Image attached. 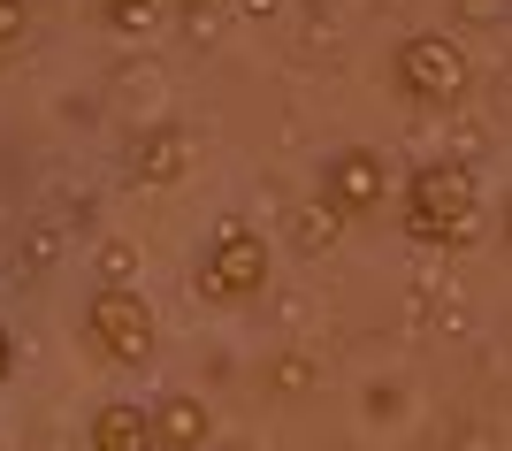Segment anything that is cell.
Instances as JSON below:
<instances>
[{
  "label": "cell",
  "mask_w": 512,
  "mask_h": 451,
  "mask_svg": "<svg viewBox=\"0 0 512 451\" xmlns=\"http://www.w3.org/2000/svg\"><path fill=\"white\" fill-rule=\"evenodd\" d=\"M390 77H398V92H406L413 108H459L467 85H474V62L451 31H413V39L398 46Z\"/></svg>",
  "instance_id": "cell-4"
},
{
  "label": "cell",
  "mask_w": 512,
  "mask_h": 451,
  "mask_svg": "<svg viewBox=\"0 0 512 451\" xmlns=\"http://www.w3.org/2000/svg\"><path fill=\"white\" fill-rule=\"evenodd\" d=\"M276 383H283V390H299V383H314V367H306V360H283V367H276Z\"/></svg>",
  "instance_id": "cell-12"
},
{
  "label": "cell",
  "mask_w": 512,
  "mask_h": 451,
  "mask_svg": "<svg viewBox=\"0 0 512 451\" xmlns=\"http://www.w3.org/2000/svg\"><path fill=\"white\" fill-rule=\"evenodd\" d=\"M23 39H31V8H23V0H0V62H16Z\"/></svg>",
  "instance_id": "cell-10"
},
{
  "label": "cell",
  "mask_w": 512,
  "mask_h": 451,
  "mask_svg": "<svg viewBox=\"0 0 512 451\" xmlns=\"http://www.w3.org/2000/svg\"><path fill=\"white\" fill-rule=\"evenodd\" d=\"M16 375V337H8V322H0V383Z\"/></svg>",
  "instance_id": "cell-13"
},
{
  "label": "cell",
  "mask_w": 512,
  "mask_h": 451,
  "mask_svg": "<svg viewBox=\"0 0 512 451\" xmlns=\"http://www.w3.org/2000/svg\"><path fill=\"white\" fill-rule=\"evenodd\" d=\"M199 291H207L214 306H245L268 291V276H276V245H268V230L245 215H222L207 230V245H199Z\"/></svg>",
  "instance_id": "cell-2"
},
{
  "label": "cell",
  "mask_w": 512,
  "mask_h": 451,
  "mask_svg": "<svg viewBox=\"0 0 512 451\" xmlns=\"http://www.w3.org/2000/svg\"><path fill=\"white\" fill-rule=\"evenodd\" d=\"M192 161H199V138L184 123H153L130 138V184H184Z\"/></svg>",
  "instance_id": "cell-6"
},
{
  "label": "cell",
  "mask_w": 512,
  "mask_h": 451,
  "mask_svg": "<svg viewBox=\"0 0 512 451\" xmlns=\"http://www.w3.org/2000/svg\"><path fill=\"white\" fill-rule=\"evenodd\" d=\"M207 8H214V0H169V16H184V23H199Z\"/></svg>",
  "instance_id": "cell-14"
},
{
  "label": "cell",
  "mask_w": 512,
  "mask_h": 451,
  "mask_svg": "<svg viewBox=\"0 0 512 451\" xmlns=\"http://www.w3.org/2000/svg\"><path fill=\"white\" fill-rule=\"evenodd\" d=\"M85 444H92V451H153V413L138 406V398H115V406L92 413Z\"/></svg>",
  "instance_id": "cell-8"
},
{
  "label": "cell",
  "mask_w": 512,
  "mask_h": 451,
  "mask_svg": "<svg viewBox=\"0 0 512 451\" xmlns=\"http://www.w3.org/2000/svg\"><path fill=\"white\" fill-rule=\"evenodd\" d=\"M85 337H92V352H100V360L146 367L153 344H161L153 299L138 291V283H92V299H85Z\"/></svg>",
  "instance_id": "cell-3"
},
{
  "label": "cell",
  "mask_w": 512,
  "mask_h": 451,
  "mask_svg": "<svg viewBox=\"0 0 512 451\" xmlns=\"http://www.w3.org/2000/svg\"><path fill=\"white\" fill-rule=\"evenodd\" d=\"M92 16H100L115 39H146L153 23L169 16V0H92Z\"/></svg>",
  "instance_id": "cell-9"
},
{
  "label": "cell",
  "mask_w": 512,
  "mask_h": 451,
  "mask_svg": "<svg viewBox=\"0 0 512 451\" xmlns=\"http://www.w3.org/2000/svg\"><path fill=\"white\" fill-rule=\"evenodd\" d=\"M100 283H130V245H107L100 253Z\"/></svg>",
  "instance_id": "cell-11"
},
{
  "label": "cell",
  "mask_w": 512,
  "mask_h": 451,
  "mask_svg": "<svg viewBox=\"0 0 512 451\" xmlns=\"http://www.w3.org/2000/svg\"><path fill=\"white\" fill-rule=\"evenodd\" d=\"M390 199V161L375 146H344L321 161V207H337V222H367Z\"/></svg>",
  "instance_id": "cell-5"
},
{
  "label": "cell",
  "mask_w": 512,
  "mask_h": 451,
  "mask_svg": "<svg viewBox=\"0 0 512 451\" xmlns=\"http://www.w3.org/2000/svg\"><path fill=\"white\" fill-rule=\"evenodd\" d=\"M398 215H406V237H413V245L467 253L474 237H482V176H474L467 161H421V169L406 176Z\"/></svg>",
  "instance_id": "cell-1"
},
{
  "label": "cell",
  "mask_w": 512,
  "mask_h": 451,
  "mask_svg": "<svg viewBox=\"0 0 512 451\" xmlns=\"http://www.w3.org/2000/svg\"><path fill=\"white\" fill-rule=\"evenodd\" d=\"M153 451H199L214 436V413L199 406L192 390H169V398H153Z\"/></svg>",
  "instance_id": "cell-7"
}]
</instances>
